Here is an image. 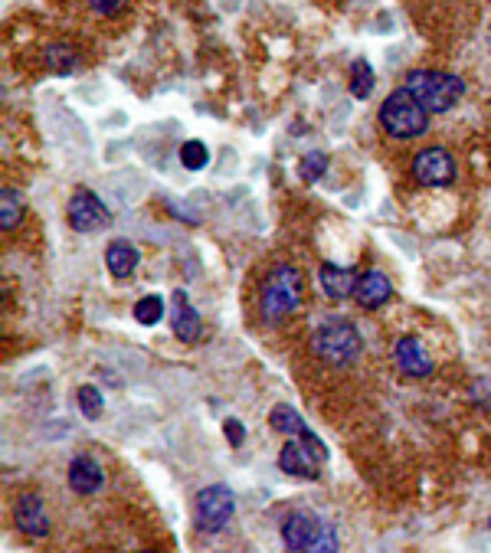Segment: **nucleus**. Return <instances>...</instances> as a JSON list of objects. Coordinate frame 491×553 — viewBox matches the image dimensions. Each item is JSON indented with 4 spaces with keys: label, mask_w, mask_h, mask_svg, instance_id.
<instances>
[{
    "label": "nucleus",
    "mask_w": 491,
    "mask_h": 553,
    "mask_svg": "<svg viewBox=\"0 0 491 553\" xmlns=\"http://www.w3.org/2000/svg\"><path fill=\"white\" fill-rule=\"evenodd\" d=\"M305 298V279L295 266H275L259 292V315L266 324H279L298 311Z\"/></svg>",
    "instance_id": "obj_1"
},
{
    "label": "nucleus",
    "mask_w": 491,
    "mask_h": 553,
    "mask_svg": "<svg viewBox=\"0 0 491 553\" xmlns=\"http://www.w3.org/2000/svg\"><path fill=\"white\" fill-rule=\"evenodd\" d=\"M393 357H397V367L403 370L406 377L423 380V377L433 374V357H429V351L423 347V341L416 338V334H406V338H400L397 347H393Z\"/></svg>",
    "instance_id": "obj_10"
},
{
    "label": "nucleus",
    "mask_w": 491,
    "mask_h": 553,
    "mask_svg": "<svg viewBox=\"0 0 491 553\" xmlns=\"http://www.w3.org/2000/svg\"><path fill=\"white\" fill-rule=\"evenodd\" d=\"M488 527H491V518H488Z\"/></svg>",
    "instance_id": "obj_27"
},
{
    "label": "nucleus",
    "mask_w": 491,
    "mask_h": 553,
    "mask_svg": "<svg viewBox=\"0 0 491 553\" xmlns=\"http://www.w3.org/2000/svg\"><path fill=\"white\" fill-rule=\"evenodd\" d=\"M413 177L423 187H449L455 180V161L446 148H426L413 158Z\"/></svg>",
    "instance_id": "obj_9"
},
{
    "label": "nucleus",
    "mask_w": 491,
    "mask_h": 553,
    "mask_svg": "<svg viewBox=\"0 0 491 553\" xmlns=\"http://www.w3.org/2000/svg\"><path fill=\"white\" fill-rule=\"evenodd\" d=\"M374 66L367 63V59H357V63L351 66V95L354 99H367L370 92H374Z\"/></svg>",
    "instance_id": "obj_20"
},
{
    "label": "nucleus",
    "mask_w": 491,
    "mask_h": 553,
    "mask_svg": "<svg viewBox=\"0 0 491 553\" xmlns=\"http://www.w3.org/2000/svg\"><path fill=\"white\" fill-rule=\"evenodd\" d=\"M210 161V151L203 141H184L181 144V164L187 167V171H203Z\"/></svg>",
    "instance_id": "obj_24"
},
{
    "label": "nucleus",
    "mask_w": 491,
    "mask_h": 553,
    "mask_svg": "<svg viewBox=\"0 0 491 553\" xmlns=\"http://www.w3.org/2000/svg\"><path fill=\"white\" fill-rule=\"evenodd\" d=\"M125 4L128 0H89V7L102 17H115L118 10H125Z\"/></svg>",
    "instance_id": "obj_26"
},
{
    "label": "nucleus",
    "mask_w": 491,
    "mask_h": 553,
    "mask_svg": "<svg viewBox=\"0 0 491 553\" xmlns=\"http://www.w3.org/2000/svg\"><path fill=\"white\" fill-rule=\"evenodd\" d=\"M76 400H79V410H82V416H86V419H99L102 410H105L102 393H99V387H92V383H86V387H79Z\"/></svg>",
    "instance_id": "obj_23"
},
{
    "label": "nucleus",
    "mask_w": 491,
    "mask_h": 553,
    "mask_svg": "<svg viewBox=\"0 0 491 553\" xmlns=\"http://www.w3.org/2000/svg\"><path fill=\"white\" fill-rule=\"evenodd\" d=\"M20 220H23V200L17 190L4 187L0 190V226H4V230H14Z\"/></svg>",
    "instance_id": "obj_19"
},
{
    "label": "nucleus",
    "mask_w": 491,
    "mask_h": 553,
    "mask_svg": "<svg viewBox=\"0 0 491 553\" xmlns=\"http://www.w3.org/2000/svg\"><path fill=\"white\" fill-rule=\"evenodd\" d=\"M236 511V495L226 485H207L197 491L194 504V527L203 534H220L226 524L233 521Z\"/></svg>",
    "instance_id": "obj_7"
},
{
    "label": "nucleus",
    "mask_w": 491,
    "mask_h": 553,
    "mask_svg": "<svg viewBox=\"0 0 491 553\" xmlns=\"http://www.w3.org/2000/svg\"><path fill=\"white\" fill-rule=\"evenodd\" d=\"M282 540L289 550L302 553H334L338 550V534L328 521H321L311 511H292L282 521Z\"/></svg>",
    "instance_id": "obj_5"
},
{
    "label": "nucleus",
    "mask_w": 491,
    "mask_h": 553,
    "mask_svg": "<svg viewBox=\"0 0 491 553\" xmlns=\"http://www.w3.org/2000/svg\"><path fill=\"white\" fill-rule=\"evenodd\" d=\"M14 524H17V531L23 537H33V540H40V537L50 534V518H46V508H43L40 495H20L17 498Z\"/></svg>",
    "instance_id": "obj_11"
},
{
    "label": "nucleus",
    "mask_w": 491,
    "mask_h": 553,
    "mask_svg": "<svg viewBox=\"0 0 491 553\" xmlns=\"http://www.w3.org/2000/svg\"><path fill=\"white\" fill-rule=\"evenodd\" d=\"M105 266L115 275V279H131L138 269V249L128 243V239H115L105 249Z\"/></svg>",
    "instance_id": "obj_16"
},
{
    "label": "nucleus",
    "mask_w": 491,
    "mask_h": 553,
    "mask_svg": "<svg viewBox=\"0 0 491 553\" xmlns=\"http://www.w3.org/2000/svg\"><path fill=\"white\" fill-rule=\"evenodd\" d=\"M69 226L76 233H102L112 226V210L105 207L99 194L92 190H76L73 200H69Z\"/></svg>",
    "instance_id": "obj_8"
},
{
    "label": "nucleus",
    "mask_w": 491,
    "mask_h": 553,
    "mask_svg": "<svg viewBox=\"0 0 491 553\" xmlns=\"http://www.w3.org/2000/svg\"><path fill=\"white\" fill-rule=\"evenodd\" d=\"M406 89H410L419 105L426 108L429 115H442L449 108L459 105L462 92H465V82L452 72H439V69H413L406 76Z\"/></svg>",
    "instance_id": "obj_3"
},
{
    "label": "nucleus",
    "mask_w": 491,
    "mask_h": 553,
    "mask_svg": "<svg viewBox=\"0 0 491 553\" xmlns=\"http://www.w3.org/2000/svg\"><path fill=\"white\" fill-rule=\"evenodd\" d=\"M69 485H73L76 495H95V491H102L105 472H102L99 459H92V455H76V459L69 462Z\"/></svg>",
    "instance_id": "obj_14"
},
{
    "label": "nucleus",
    "mask_w": 491,
    "mask_h": 553,
    "mask_svg": "<svg viewBox=\"0 0 491 553\" xmlns=\"http://www.w3.org/2000/svg\"><path fill=\"white\" fill-rule=\"evenodd\" d=\"M223 432H226V442H230L233 449H239L243 446V439H246V426L239 423V419H223Z\"/></svg>",
    "instance_id": "obj_25"
},
{
    "label": "nucleus",
    "mask_w": 491,
    "mask_h": 553,
    "mask_svg": "<svg viewBox=\"0 0 491 553\" xmlns=\"http://www.w3.org/2000/svg\"><path fill=\"white\" fill-rule=\"evenodd\" d=\"M269 426L275 432H285V436H302V432L308 429V423L292 410V406H275V410L269 413Z\"/></svg>",
    "instance_id": "obj_18"
},
{
    "label": "nucleus",
    "mask_w": 491,
    "mask_h": 553,
    "mask_svg": "<svg viewBox=\"0 0 491 553\" xmlns=\"http://www.w3.org/2000/svg\"><path fill=\"white\" fill-rule=\"evenodd\" d=\"M46 63H50V69L59 72V76H69V72L79 69V53H76V46H69V43H53V46H46Z\"/></svg>",
    "instance_id": "obj_17"
},
{
    "label": "nucleus",
    "mask_w": 491,
    "mask_h": 553,
    "mask_svg": "<svg viewBox=\"0 0 491 553\" xmlns=\"http://www.w3.org/2000/svg\"><path fill=\"white\" fill-rule=\"evenodd\" d=\"M135 321L145 324V328H151V324H161V321H164V298H161V295H145V298H138V305H135Z\"/></svg>",
    "instance_id": "obj_21"
},
{
    "label": "nucleus",
    "mask_w": 491,
    "mask_h": 553,
    "mask_svg": "<svg viewBox=\"0 0 491 553\" xmlns=\"http://www.w3.org/2000/svg\"><path fill=\"white\" fill-rule=\"evenodd\" d=\"M328 171V154L325 151H311L302 158V164H298V174H302L305 184H318L321 177H325Z\"/></svg>",
    "instance_id": "obj_22"
},
{
    "label": "nucleus",
    "mask_w": 491,
    "mask_h": 553,
    "mask_svg": "<svg viewBox=\"0 0 491 553\" xmlns=\"http://www.w3.org/2000/svg\"><path fill=\"white\" fill-rule=\"evenodd\" d=\"M390 295H393V285H390V279L380 269H370L364 275H357L354 298H357V305H361V308H367V311L383 308L390 302Z\"/></svg>",
    "instance_id": "obj_13"
},
{
    "label": "nucleus",
    "mask_w": 491,
    "mask_h": 553,
    "mask_svg": "<svg viewBox=\"0 0 491 553\" xmlns=\"http://www.w3.org/2000/svg\"><path fill=\"white\" fill-rule=\"evenodd\" d=\"M311 347L315 354L325 360L331 367H351L357 357L364 351V341H361V331H357L354 321L347 318H328L321 321L315 334H311Z\"/></svg>",
    "instance_id": "obj_2"
},
{
    "label": "nucleus",
    "mask_w": 491,
    "mask_h": 553,
    "mask_svg": "<svg viewBox=\"0 0 491 553\" xmlns=\"http://www.w3.org/2000/svg\"><path fill=\"white\" fill-rule=\"evenodd\" d=\"M380 125L390 138L410 141V138H419L429 128V112L419 105L416 95L403 86V89H393L387 95V102L380 105Z\"/></svg>",
    "instance_id": "obj_4"
},
{
    "label": "nucleus",
    "mask_w": 491,
    "mask_h": 553,
    "mask_svg": "<svg viewBox=\"0 0 491 553\" xmlns=\"http://www.w3.org/2000/svg\"><path fill=\"white\" fill-rule=\"evenodd\" d=\"M325 462H328V446L311 429L289 439L279 452V468L292 478H311L315 482V478H321V465Z\"/></svg>",
    "instance_id": "obj_6"
},
{
    "label": "nucleus",
    "mask_w": 491,
    "mask_h": 553,
    "mask_svg": "<svg viewBox=\"0 0 491 553\" xmlns=\"http://www.w3.org/2000/svg\"><path fill=\"white\" fill-rule=\"evenodd\" d=\"M171 331L177 334V341H184V344H194L200 338V315H197V308L190 305L184 288H177L171 295Z\"/></svg>",
    "instance_id": "obj_12"
},
{
    "label": "nucleus",
    "mask_w": 491,
    "mask_h": 553,
    "mask_svg": "<svg viewBox=\"0 0 491 553\" xmlns=\"http://www.w3.org/2000/svg\"><path fill=\"white\" fill-rule=\"evenodd\" d=\"M318 282H321V292H325L328 298H334V302H344V298L354 295L357 275H354V269L338 266V262H325V266L318 269Z\"/></svg>",
    "instance_id": "obj_15"
}]
</instances>
